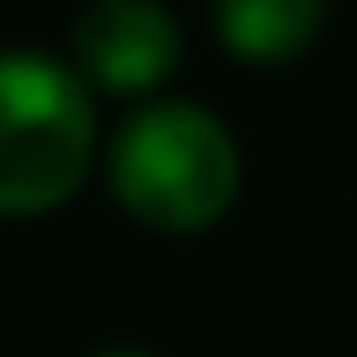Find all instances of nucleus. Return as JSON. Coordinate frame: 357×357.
Listing matches in <instances>:
<instances>
[{
    "label": "nucleus",
    "instance_id": "nucleus-1",
    "mask_svg": "<svg viewBox=\"0 0 357 357\" xmlns=\"http://www.w3.org/2000/svg\"><path fill=\"white\" fill-rule=\"evenodd\" d=\"M113 205L159 238H199L225 225L245 192V146L205 100L153 93L100 132V166Z\"/></svg>",
    "mask_w": 357,
    "mask_h": 357
},
{
    "label": "nucleus",
    "instance_id": "nucleus-2",
    "mask_svg": "<svg viewBox=\"0 0 357 357\" xmlns=\"http://www.w3.org/2000/svg\"><path fill=\"white\" fill-rule=\"evenodd\" d=\"M100 100L66 53L0 47V218H53L100 166Z\"/></svg>",
    "mask_w": 357,
    "mask_h": 357
},
{
    "label": "nucleus",
    "instance_id": "nucleus-3",
    "mask_svg": "<svg viewBox=\"0 0 357 357\" xmlns=\"http://www.w3.org/2000/svg\"><path fill=\"white\" fill-rule=\"evenodd\" d=\"M185 60V26L166 0H86L66 33V66L93 100H153Z\"/></svg>",
    "mask_w": 357,
    "mask_h": 357
},
{
    "label": "nucleus",
    "instance_id": "nucleus-4",
    "mask_svg": "<svg viewBox=\"0 0 357 357\" xmlns=\"http://www.w3.org/2000/svg\"><path fill=\"white\" fill-rule=\"evenodd\" d=\"M331 26V0H212V33L238 66H291Z\"/></svg>",
    "mask_w": 357,
    "mask_h": 357
},
{
    "label": "nucleus",
    "instance_id": "nucleus-5",
    "mask_svg": "<svg viewBox=\"0 0 357 357\" xmlns=\"http://www.w3.org/2000/svg\"><path fill=\"white\" fill-rule=\"evenodd\" d=\"M93 357H159V351H153V344H100Z\"/></svg>",
    "mask_w": 357,
    "mask_h": 357
}]
</instances>
